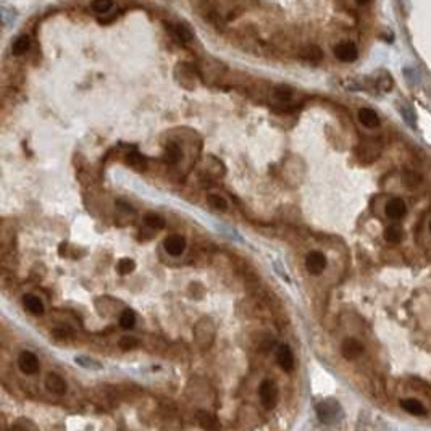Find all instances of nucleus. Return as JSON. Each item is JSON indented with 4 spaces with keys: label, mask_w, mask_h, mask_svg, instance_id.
Returning a JSON list of instances; mask_svg holds the SVG:
<instances>
[{
    "label": "nucleus",
    "mask_w": 431,
    "mask_h": 431,
    "mask_svg": "<svg viewBox=\"0 0 431 431\" xmlns=\"http://www.w3.org/2000/svg\"><path fill=\"white\" fill-rule=\"evenodd\" d=\"M317 415L323 423H334L341 415V407L336 401H322L317 405Z\"/></svg>",
    "instance_id": "obj_1"
},
{
    "label": "nucleus",
    "mask_w": 431,
    "mask_h": 431,
    "mask_svg": "<svg viewBox=\"0 0 431 431\" xmlns=\"http://www.w3.org/2000/svg\"><path fill=\"white\" fill-rule=\"evenodd\" d=\"M258 397L260 402L264 404L265 409H273L276 402H278V387L273 381L270 379H265L262 381L260 387H258Z\"/></svg>",
    "instance_id": "obj_2"
},
{
    "label": "nucleus",
    "mask_w": 431,
    "mask_h": 431,
    "mask_svg": "<svg viewBox=\"0 0 431 431\" xmlns=\"http://www.w3.org/2000/svg\"><path fill=\"white\" fill-rule=\"evenodd\" d=\"M213 334H215V328L210 320H202V322H199V325L196 326V331H194L196 341L202 349H207L208 346L212 344Z\"/></svg>",
    "instance_id": "obj_3"
},
{
    "label": "nucleus",
    "mask_w": 431,
    "mask_h": 431,
    "mask_svg": "<svg viewBox=\"0 0 431 431\" xmlns=\"http://www.w3.org/2000/svg\"><path fill=\"white\" fill-rule=\"evenodd\" d=\"M333 52H334V57L337 58V60H341L344 63L356 62L357 57H359V50H357L356 44L351 40H342V42H339V44H336Z\"/></svg>",
    "instance_id": "obj_4"
},
{
    "label": "nucleus",
    "mask_w": 431,
    "mask_h": 431,
    "mask_svg": "<svg viewBox=\"0 0 431 431\" xmlns=\"http://www.w3.org/2000/svg\"><path fill=\"white\" fill-rule=\"evenodd\" d=\"M326 257L323 255L322 252H318V250H314V252H310L309 255L306 257V268H307V272L310 273V275H322L323 272H325V268H326Z\"/></svg>",
    "instance_id": "obj_5"
},
{
    "label": "nucleus",
    "mask_w": 431,
    "mask_h": 431,
    "mask_svg": "<svg viewBox=\"0 0 431 431\" xmlns=\"http://www.w3.org/2000/svg\"><path fill=\"white\" fill-rule=\"evenodd\" d=\"M18 367L23 373L34 375L39 371V359L29 351H23L18 357Z\"/></svg>",
    "instance_id": "obj_6"
},
{
    "label": "nucleus",
    "mask_w": 431,
    "mask_h": 431,
    "mask_svg": "<svg viewBox=\"0 0 431 431\" xmlns=\"http://www.w3.org/2000/svg\"><path fill=\"white\" fill-rule=\"evenodd\" d=\"M163 247L165 250L173 257H180L186 250V239L180 234H171L163 241Z\"/></svg>",
    "instance_id": "obj_7"
},
{
    "label": "nucleus",
    "mask_w": 431,
    "mask_h": 431,
    "mask_svg": "<svg viewBox=\"0 0 431 431\" xmlns=\"http://www.w3.org/2000/svg\"><path fill=\"white\" fill-rule=\"evenodd\" d=\"M386 217L391 218V220H401L404 218L405 215H407V205H405V202L399 197H394L391 199L390 202L386 204Z\"/></svg>",
    "instance_id": "obj_8"
},
{
    "label": "nucleus",
    "mask_w": 431,
    "mask_h": 431,
    "mask_svg": "<svg viewBox=\"0 0 431 431\" xmlns=\"http://www.w3.org/2000/svg\"><path fill=\"white\" fill-rule=\"evenodd\" d=\"M363 352V346L360 341L354 339V337H348V339H344L342 346H341V354L344 359L348 360H354L362 356Z\"/></svg>",
    "instance_id": "obj_9"
},
{
    "label": "nucleus",
    "mask_w": 431,
    "mask_h": 431,
    "mask_svg": "<svg viewBox=\"0 0 431 431\" xmlns=\"http://www.w3.org/2000/svg\"><path fill=\"white\" fill-rule=\"evenodd\" d=\"M276 360L284 371H291L294 368V354L289 349V346L281 344L276 351Z\"/></svg>",
    "instance_id": "obj_10"
},
{
    "label": "nucleus",
    "mask_w": 431,
    "mask_h": 431,
    "mask_svg": "<svg viewBox=\"0 0 431 431\" xmlns=\"http://www.w3.org/2000/svg\"><path fill=\"white\" fill-rule=\"evenodd\" d=\"M46 387L50 393H55V394H65L68 391V384H66L65 379L57 373H49L46 376Z\"/></svg>",
    "instance_id": "obj_11"
},
{
    "label": "nucleus",
    "mask_w": 431,
    "mask_h": 431,
    "mask_svg": "<svg viewBox=\"0 0 431 431\" xmlns=\"http://www.w3.org/2000/svg\"><path fill=\"white\" fill-rule=\"evenodd\" d=\"M196 418L199 421V425L202 426V429H205V431H218L220 429L218 420L212 415V413H208L207 410H199Z\"/></svg>",
    "instance_id": "obj_12"
},
{
    "label": "nucleus",
    "mask_w": 431,
    "mask_h": 431,
    "mask_svg": "<svg viewBox=\"0 0 431 431\" xmlns=\"http://www.w3.org/2000/svg\"><path fill=\"white\" fill-rule=\"evenodd\" d=\"M23 306L32 315H42V314H44V304H42V300L37 297V295L26 294L23 297Z\"/></svg>",
    "instance_id": "obj_13"
},
{
    "label": "nucleus",
    "mask_w": 431,
    "mask_h": 431,
    "mask_svg": "<svg viewBox=\"0 0 431 431\" xmlns=\"http://www.w3.org/2000/svg\"><path fill=\"white\" fill-rule=\"evenodd\" d=\"M359 121L367 126V128H376V126H379V116L376 115L375 110L371 108H360L359 110Z\"/></svg>",
    "instance_id": "obj_14"
},
{
    "label": "nucleus",
    "mask_w": 431,
    "mask_h": 431,
    "mask_svg": "<svg viewBox=\"0 0 431 431\" xmlns=\"http://www.w3.org/2000/svg\"><path fill=\"white\" fill-rule=\"evenodd\" d=\"M401 405L405 412L410 413V415H425V412H426L423 404L417 399H405V401L401 402Z\"/></svg>",
    "instance_id": "obj_15"
},
{
    "label": "nucleus",
    "mask_w": 431,
    "mask_h": 431,
    "mask_svg": "<svg viewBox=\"0 0 431 431\" xmlns=\"http://www.w3.org/2000/svg\"><path fill=\"white\" fill-rule=\"evenodd\" d=\"M421 183H423V178H421L420 173L412 171V170H407V171L402 173V184L405 186V188L415 189V188H418Z\"/></svg>",
    "instance_id": "obj_16"
},
{
    "label": "nucleus",
    "mask_w": 431,
    "mask_h": 431,
    "mask_svg": "<svg viewBox=\"0 0 431 431\" xmlns=\"http://www.w3.org/2000/svg\"><path fill=\"white\" fill-rule=\"evenodd\" d=\"M181 155H183V152H181V149H180L178 144L170 142V144H168V146L165 147V162L175 165V163H178L180 160H181Z\"/></svg>",
    "instance_id": "obj_17"
},
{
    "label": "nucleus",
    "mask_w": 431,
    "mask_h": 431,
    "mask_svg": "<svg viewBox=\"0 0 431 431\" xmlns=\"http://www.w3.org/2000/svg\"><path fill=\"white\" fill-rule=\"evenodd\" d=\"M404 238V231L401 226L397 225H391L384 230V239L390 244H399Z\"/></svg>",
    "instance_id": "obj_18"
},
{
    "label": "nucleus",
    "mask_w": 431,
    "mask_h": 431,
    "mask_svg": "<svg viewBox=\"0 0 431 431\" xmlns=\"http://www.w3.org/2000/svg\"><path fill=\"white\" fill-rule=\"evenodd\" d=\"M29 47H31V39L26 34H21L15 39L13 46H12V52L13 55H23Z\"/></svg>",
    "instance_id": "obj_19"
},
{
    "label": "nucleus",
    "mask_w": 431,
    "mask_h": 431,
    "mask_svg": "<svg viewBox=\"0 0 431 431\" xmlns=\"http://www.w3.org/2000/svg\"><path fill=\"white\" fill-rule=\"evenodd\" d=\"M207 202L210 204V207H213L218 212H226L228 210V202L225 197L220 196V194H208Z\"/></svg>",
    "instance_id": "obj_20"
},
{
    "label": "nucleus",
    "mask_w": 431,
    "mask_h": 431,
    "mask_svg": "<svg viewBox=\"0 0 431 431\" xmlns=\"http://www.w3.org/2000/svg\"><path fill=\"white\" fill-rule=\"evenodd\" d=\"M144 222H146V225L149 228H152V230H163L165 228V220L157 215V213H147L146 218H144Z\"/></svg>",
    "instance_id": "obj_21"
},
{
    "label": "nucleus",
    "mask_w": 431,
    "mask_h": 431,
    "mask_svg": "<svg viewBox=\"0 0 431 431\" xmlns=\"http://www.w3.org/2000/svg\"><path fill=\"white\" fill-rule=\"evenodd\" d=\"M136 325V314L133 310H124L123 314L120 315V326L123 329H131Z\"/></svg>",
    "instance_id": "obj_22"
},
{
    "label": "nucleus",
    "mask_w": 431,
    "mask_h": 431,
    "mask_svg": "<svg viewBox=\"0 0 431 431\" xmlns=\"http://www.w3.org/2000/svg\"><path fill=\"white\" fill-rule=\"evenodd\" d=\"M134 268H136V264H134L133 258H121L116 265V270L120 275H130L134 272Z\"/></svg>",
    "instance_id": "obj_23"
},
{
    "label": "nucleus",
    "mask_w": 431,
    "mask_h": 431,
    "mask_svg": "<svg viewBox=\"0 0 431 431\" xmlns=\"http://www.w3.org/2000/svg\"><path fill=\"white\" fill-rule=\"evenodd\" d=\"M76 360V363H78V365H81V367H84V368H91V370H100L102 368V365H100V362H97V360H94V359H89V357H76L74 359Z\"/></svg>",
    "instance_id": "obj_24"
},
{
    "label": "nucleus",
    "mask_w": 431,
    "mask_h": 431,
    "mask_svg": "<svg viewBox=\"0 0 431 431\" xmlns=\"http://www.w3.org/2000/svg\"><path fill=\"white\" fill-rule=\"evenodd\" d=\"M128 163L136 168V170H144V168H146V158H144L141 154H136V152H134V154L128 155Z\"/></svg>",
    "instance_id": "obj_25"
},
{
    "label": "nucleus",
    "mask_w": 431,
    "mask_h": 431,
    "mask_svg": "<svg viewBox=\"0 0 431 431\" xmlns=\"http://www.w3.org/2000/svg\"><path fill=\"white\" fill-rule=\"evenodd\" d=\"M138 339L136 337H133V336H124V337H121L120 339V348L123 349V351H133V349H136L138 348Z\"/></svg>",
    "instance_id": "obj_26"
},
{
    "label": "nucleus",
    "mask_w": 431,
    "mask_h": 431,
    "mask_svg": "<svg viewBox=\"0 0 431 431\" xmlns=\"http://www.w3.org/2000/svg\"><path fill=\"white\" fill-rule=\"evenodd\" d=\"M175 34H176V37H178L180 40H183V42H189V40L192 39L191 31L186 28V26H181V24L175 26Z\"/></svg>",
    "instance_id": "obj_27"
},
{
    "label": "nucleus",
    "mask_w": 431,
    "mask_h": 431,
    "mask_svg": "<svg viewBox=\"0 0 431 431\" xmlns=\"http://www.w3.org/2000/svg\"><path fill=\"white\" fill-rule=\"evenodd\" d=\"M112 7L113 4L110 2V0H97V2L92 4V8H94L97 13H107Z\"/></svg>",
    "instance_id": "obj_28"
},
{
    "label": "nucleus",
    "mask_w": 431,
    "mask_h": 431,
    "mask_svg": "<svg viewBox=\"0 0 431 431\" xmlns=\"http://www.w3.org/2000/svg\"><path fill=\"white\" fill-rule=\"evenodd\" d=\"M275 94L280 97L281 100H284V99H289L291 97V89L289 88H286V86H278L276 88V91H275Z\"/></svg>",
    "instance_id": "obj_29"
},
{
    "label": "nucleus",
    "mask_w": 431,
    "mask_h": 431,
    "mask_svg": "<svg viewBox=\"0 0 431 431\" xmlns=\"http://www.w3.org/2000/svg\"><path fill=\"white\" fill-rule=\"evenodd\" d=\"M52 334H54V337H57V339H68L70 337V331L65 328H55L52 331Z\"/></svg>",
    "instance_id": "obj_30"
},
{
    "label": "nucleus",
    "mask_w": 431,
    "mask_h": 431,
    "mask_svg": "<svg viewBox=\"0 0 431 431\" xmlns=\"http://www.w3.org/2000/svg\"><path fill=\"white\" fill-rule=\"evenodd\" d=\"M116 205H121L120 208H121V210H124V212H133V208H131V205H128V204H124V202H123V200H118V202H116Z\"/></svg>",
    "instance_id": "obj_31"
},
{
    "label": "nucleus",
    "mask_w": 431,
    "mask_h": 431,
    "mask_svg": "<svg viewBox=\"0 0 431 431\" xmlns=\"http://www.w3.org/2000/svg\"><path fill=\"white\" fill-rule=\"evenodd\" d=\"M429 233H431V223H429Z\"/></svg>",
    "instance_id": "obj_32"
}]
</instances>
